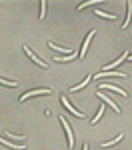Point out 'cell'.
Wrapping results in <instances>:
<instances>
[{
	"label": "cell",
	"instance_id": "6da1fadb",
	"mask_svg": "<svg viewBox=\"0 0 132 150\" xmlns=\"http://www.w3.org/2000/svg\"><path fill=\"white\" fill-rule=\"evenodd\" d=\"M38 94H50V88H40V90H32V92H26L22 98H20V102H22V100H26L28 96H38Z\"/></svg>",
	"mask_w": 132,
	"mask_h": 150
},
{
	"label": "cell",
	"instance_id": "7a4b0ae2",
	"mask_svg": "<svg viewBox=\"0 0 132 150\" xmlns=\"http://www.w3.org/2000/svg\"><path fill=\"white\" fill-rule=\"evenodd\" d=\"M60 122H62V126H64V130H66V134H68V144H74V136H72L70 132V126H68V122H66V118H60Z\"/></svg>",
	"mask_w": 132,
	"mask_h": 150
},
{
	"label": "cell",
	"instance_id": "3957f363",
	"mask_svg": "<svg viewBox=\"0 0 132 150\" xmlns=\"http://www.w3.org/2000/svg\"><path fill=\"white\" fill-rule=\"evenodd\" d=\"M98 88H102V90H114V92L122 94V96H126V92L122 90V88H118V86H112V84H100Z\"/></svg>",
	"mask_w": 132,
	"mask_h": 150
},
{
	"label": "cell",
	"instance_id": "277c9868",
	"mask_svg": "<svg viewBox=\"0 0 132 150\" xmlns=\"http://www.w3.org/2000/svg\"><path fill=\"white\" fill-rule=\"evenodd\" d=\"M24 50H26V54H28V56L32 58V60H34V62H38V64H40V66H42V68H46V66H48L46 62H42V60H40V58L36 56V54H34V52H32V50H30V48H24Z\"/></svg>",
	"mask_w": 132,
	"mask_h": 150
},
{
	"label": "cell",
	"instance_id": "5b68a950",
	"mask_svg": "<svg viewBox=\"0 0 132 150\" xmlns=\"http://www.w3.org/2000/svg\"><path fill=\"white\" fill-rule=\"evenodd\" d=\"M62 104H64V106H66V108H68L70 112H74V114L78 116V118H84V114H82V112H78V110H74V108H72V104L68 102V100H66V96H62Z\"/></svg>",
	"mask_w": 132,
	"mask_h": 150
},
{
	"label": "cell",
	"instance_id": "8992f818",
	"mask_svg": "<svg viewBox=\"0 0 132 150\" xmlns=\"http://www.w3.org/2000/svg\"><path fill=\"white\" fill-rule=\"evenodd\" d=\"M98 98H102V100H104V102H108V104H110V106H112V108H114V112H120V108H118V106H116V104L112 102V100H110V98H106V96H104V94H102V92H98Z\"/></svg>",
	"mask_w": 132,
	"mask_h": 150
},
{
	"label": "cell",
	"instance_id": "52a82bcc",
	"mask_svg": "<svg viewBox=\"0 0 132 150\" xmlns=\"http://www.w3.org/2000/svg\"><path fill=\"white\" fill-rule=\"evenodd\" d=\"M0 142H2V144H8V146H10V148H14V150H26V146H16L14 142H8V140H4L2 136H0Z\"/></svg>",
	"mask_w": 132,
	"mask_h": 150
},
{
	"label": "cell",
	"instance_id": "ba28073f",
	"mask_svg": "<svg viewBox=\"0 0 132 150\" xmlns=\"http://www.w3.org/2000/svg\"><path fill=\"white\" fill-rule=\"evenodd\" d=\"M126 6H128V16H126V22H122V26H124V28L130 24V18H132V2H128Z\"/></svg>",
	"mask_w": 132,
	"mask_h": 150
},
{
	"label": "cell",
	"instance_id": "9c48e42d",
	"mask_svg": "<svg viewBox=\"0 0 132 150\" xmlns=\"http://www.w3.org/2000/svg\"><path fill=\"white\" fill-rule=\"evenodd\" d=\"M92 34H94V32H90V34H88V38L84 40V44H82V54H80L82 58H84V52H86V48H88V44H90V38H92Z\"/></svg>",
	"mask_w": 132,
	"mask_h": 150
},
{
	"label": "cell",
	"instance_id": "30bf717a",
	"mask_svg": "<svg viewBox=\"0 0 132 150\" xmlns=\"http://www.w3.org/2000/svg\"><path fill=\"white\" fill-rule=\"evenodd\" d=\"M124 58H126V52H124V54H122V56H120L118 60H116V62H114V64H110V66H106V68H104V70H112V68H114V66H116V64H120V62H122V60H124Z\"/></svg>",
	"mask_w": 132,
	"mask_h": 150
},
{
	"label": "cell",
	"instance_id": "8fae6325",
	"mask_svg": "<svg viewBox=\"0 0 132 150\" xmlns=\"http://www.w3.org/2000/svg\"><path fill=\"white\" fill-rule=\"evenodd\" d=\"M120 140H122V134H118V136H116V138L112 140V142H104V144H102V146H112V144H114V142H120Z\"/></svg>",
	"mask_w": 132,
	"mask_h": 150
},
{
	"label": "cell",
	"instance_id": "7c38bea8",
	"mask_svg": "<svg viewBox=\"0 0 132 150\" xmlns=\"http://www.w3.org/2000/svg\"><path fill=\"white\" fill-rule=\"evenodd\" d=\"M0 84H2V86H18L16 82H8V80H2V78H0Z\"/></svg>",
	"mask_w": 132,
	"mask_h": 150
},
{
	"label": "cell",
	"instance_id": "4fadbf2b",
	"mask_svg": "<svg viewBox=\"0 0 132 150\" xmlns=\"http://www.w3.org/2000/svg\"><path fill=\"white\" fill-rule=\"evenodd\" d=\"M44 12H46V2H40V18L44 16Z\"/></svg>",
	"mask_w": 132,
	"mask_h": 150
},
{
	"label": "cell",
	"instance_id": "5bb4252c",
	"mask_svg": "<svg viewBox=\"0 0 132 150\" xmlns=\"http://www.w3.org/2000/svg\"><path fill=\"white\" fill-rule=\"evenodd\" d=\"M96 14H98V16H104V18H116V16H112V14H106V12H100V10H96Z\"/></svg>",
	"mask_w": 132,
	"mask_h": 150
},
{
	"label": "cell",
	"instance_id": "9a60e30c",
	"mask_svg": "<svg viewBox=\"0 0 132 150\" xmlns=\"http://www.w3.org/2000/svg\"><path fill=\"white\" fill-rule=\"evenodd\" d=\"M88 80H90V78H86V80H84L82 84H80V86H72V90H80V88H84V86L88 84Z\"/></svg>",
	"mask_w": 132,
	"mask_h": 150
},
{
	"label": "cell",
	"instance_id": "2e32d148",
	"mask_svg": "<svg viewBox=\"0 0 132 150\" xmlns=\"http://www.w3.org/2000/svg\"><path fill=\"white\" fill-rule=\"evenodd\" d=\"M100 116H102V108H100V110H98V114H96V118H92V124H96V122H98V120H100Z\"/></svg>",
	"mask_w": 132,
	"mask_h": 150
},
{
	"label": "cell",
	"instance_id": "e0dca14e",
	"mask_svg": "<svg viewBox=\"0 0 132 150\" xmlns=\"http://www.w3.org/2000/svg\"><path fill=\"white\" fill-rule=\"evenodd\" d=\"M74 56H76V54H68L66 58H56V60H58V62H64V60H72Z\"/></svg>",
	"mask_w": 132,
	"mask_h": 150
},
{
	"label": "cell",
	"instance_id": "ac0fdd59",
	"mask_svg": "<svg viewBox=\"0 0 132 150\" xmlns=\"http://www.w3.org/2000/svg\"><path fill=\"white\" fill-rule=\"evenodd\" d=\"M82 150H88V144H84V148Z\"/></svg>",
	"mask_w": 132,
	"mask_h": 150
},
{
	"label": "cell",
	"instance_id": "d6986e66",
	"mask_svg": "<svg viewBox=\"0 0 132 150\" xmlns=\"http://www.w3.org/2000/svg\"><path fill=\"white\" fill-rule=\"evenodd\" d=\"M130 60H132V54H130Z\"/></svg>",
	"mask_w": 132,
	"mask_h": 150
}]
</instances>
